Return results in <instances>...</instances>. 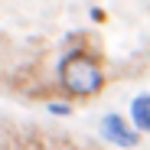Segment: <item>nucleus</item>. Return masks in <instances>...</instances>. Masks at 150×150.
Masks as SVG:
<instances>
[{
    "label": "nucleus",
    "instance_id": "obj_2",
    "mask_svg": "<svg viewBox=\"0 0 150 150\" xmlns=\"http://www.w3.org/2000/svg\"><path fill=\"white\" fill-rule=\"evenodd\" d=\"M98 131H101V140H105V144H114V147H124V150H131V147L140 144V134H137L117 111H108V114L101 117V124H98Z\"/></svg>",
    "mask_w": 150,
    "mask_h": 150
},
{
    "label": "nucleus",
    "instance_id": "obj_1",
    "mask_svg": "<svg viewBox=\"0 0 150 150\" xmlns=\"http://www.w3.org/2000/svg\"><path fill=\"white\" fill-rule=\"evenodd\" d=\"M56 85L72 101H91V98H98L108 85V72H105L101 56L88 52L82 46H69L56 62Z\"/></svg>",
    "mask_w": 150,
    "mask_h": 150
},
{
    "label": "nucleus",
    "instance_id": "obj_3",
    "mask_svg": "<svg viewBox=\"0 0 150 150\" xmlns=\"http://www.w3.org/2000/svg\"><path fill=\"white\" fill-rule=\"evenodd\" d=\"M131 127L137 134H150V95H137L131 101Z\"/></svg>",
    "mask_w": 150,
    "mask_h": 150
}]
</instances>
